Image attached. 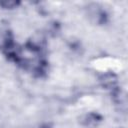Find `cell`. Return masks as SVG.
Instances as JSON below:
<instances>
[{"label":"cell","mask_w":128,"mask_h":128,"mask_svg":"<svg viewBox=\"0 0 128 128\" xmlns=\"http://www.w3.org/2000/svg\"><path fill=\"white\" fill-rule=\"evenodd\" d=\"M90 8H92L90 15L93 16V17H95L96 18V21L98 23H104L105 22V18H106L105 12L98 5H96V4H93V6L90 7Z\"/></svg>","instance_id":"obj_1"},{"label":"cell","mask_w":128,"mask_h":128,"mask_svg":"<svg viewBox=\"0 0 128 128\" xmlns=\"http://www.w3.org/2000/svg\"><path fill=\"white\" fill-rule=\"evenodd\" d=\"M18 4H19L18 2H14V1H13V2H1V3H0L1 6H3L4 8H7V9H8V8H9V9H12V8H14L15 6H17Z\"/></svg>","instance_id":"obj_2"},{"label":"cell","mask_w":128,"mask_h":128,"mask_svg":"<svg viewBox=\"0 0 128 128\" xmlns=\"http://www.w3.org/2000/svg\"><path fill=\"white\" fill-rule=\"evenodd\" d=\"M40 128H51V127H50L49 125H42Z\"/></svg>","instance_id":"obj_3"}]
</instances>
